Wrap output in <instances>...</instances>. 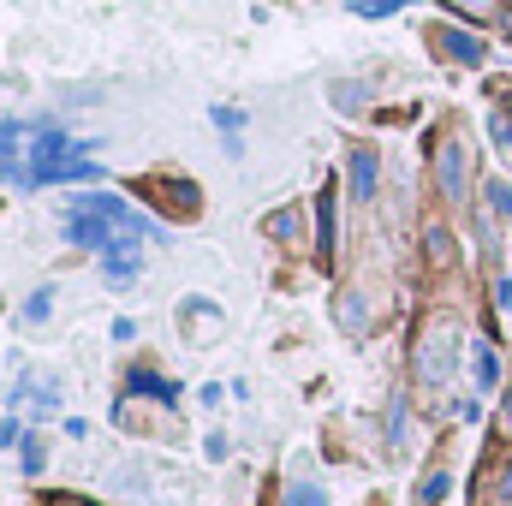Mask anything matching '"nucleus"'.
Instances as JSON below:
<instances>
[{"mask_svg": "<svg viewBox=\"0 0 512 506\" xmlns=\"http://www.w3.org/2000/svg\"><path fill=\"white\" fill-rule=\"evenodd\" d=\"M501 417H507V423H512V387H507V405H501Z\"/></svg>", "mask_w": 512, "mask_h": 506, "instance_id": "obj_14", "label": "nucleus"}, {"mask_svg": "<svg viewBox=\"0 0 512 506\" xmlns=\"http://www.w3.org/2000/svg\"><path fill=\"white\" fill-rule=\"evenodd\" d=\"M495 304H512V274L507 280H495Z\"/></svg>", "mask_w": 512, "mask_h": 506, "instance_id": "obj_12", "label": "nucleus"}, {"mask_svg": "<svg viewBox=\"0 0 512 506\" xmlns=\"http://www.w3.org/2000/svg\"><path fill=\"white\" fill-rule=\"evenodd\" d=\"M131 387H137V393H155L161 405H173V393H179L173 381H155V376H149V370H137V376H131Z\"/></svg>", "mask_w": 512, "mask_h": 506, "instance_id": "obj_6", "label": "nucleus"}, {"mask_svg": "<svg viewBox=\"0 0 512 506\" xmlns=\"http://www.w3.org/2000/svg\"><path fill=\"white\" fill-rule=\"evenodd\" d=\"M447 489H453V483H447V471H435V477H429V489H423V501H441Z\"/></svg>", "mask_w": 512, "mask_h": 506, "instance_id": "obj_11", "label": "nucleus"}, {"mask_svg": "<svg viewBox=\"0 0 512 506\" xmlns=\"http://www.w3.org/2000/svg\"><path fill=\"white\" fill-rule=\"evenodd\" d=\"M54 506H90V501H54Z\"/></svg>", "mask_w": 512, "mask_h": 506, "instance_id": "obj_16", "label": "nucleus"}, {"mask_svg": "<svg viewBox=\"0 0 512 506\" xmlns=\"http://www.w3.org/2000/svg\"><path fill=\"white\" fill-rule=\"evenodd\" d=\"M453 6H465V12H489L495 0H453Z\"/></svg>", "mask_w": 512, "mask_h": 506, "instance_id": "obj_13", "label": "nucleus"}, {"mask_svg": "<svg viewBox=\"0 0 512 506\" xmlns=\"http://www.w3.org/2000/svg\"><path fill=\"white\" fill-rule=\"evenodd\" d=\"M501 501H507V506H512V471H507V489H501Z\"/></svg>", "mask_w": 512, "mask_h": 506, "instance_id": "obj_15", "label": "nucleus"}, {"mask_svg": "<svg viewBox=\"0 0 512 506\" xmlns=\"http://www.w3.org/2000/svg\"><path fill=\"white\" fill-rule=\"evenodd\" d=\"M48 304H54V292H48V286H42V292H36V298H30V304H24V322H42V316H48Z\"/></svg>", "mask_w": 512, "mask_h": 506, "instance_id": "obj_10", "label": "nucleus"}, {"mask_svg": "<svg viewBox=\"0 0 512 506\" xmlns=\"http://www.w3.org/2000/svg\"><path fill=\"white\" fill-rule=\"evenodd\" d=\"M286 506H328V495H322L316 483H292V489H286Z\"/></svg>", "mask_w": 512, "mask_h": 506, "instance_id": "obj_7", "label": "nucleus"}, {"mask_svg": "<svg viewBox=\"0 0 512 506\" xmlns=\"http://www.w3.org/2000/svg\"><path fill=\"white\" fill-rule=\"evenodd\" d=\"M489 203H495V215H501V221H512V185L489 179Z\"/></svg>", "mask_w": 512, "mask_h": 506, "instance_id": "obj_9", "label": "nucleus"}, {"mask_svg": "<svg viewBox=\"0 0 512 506\" xmlns=\"http://www.w3.org/2000/svg\"><path fill=\"white\" fill-rule=\"evenodd\" d=\"M399 6H405V0H352V12H358V18H393Z\"/></svg>", "mask_w": 512, "mask_h": 506, "instance_id": "obj_8", "label": "nucleus"}, {"mask_svg": "<svg viewBox=\"0 0 512 506\" xmlns=\"http://www.w3.org/2000/svg\"><path fill=\"white\" fill-rule=\"evenodd\" d=\"M435 179H441V191H447V203L465 191V149L459 143H447L441 155H435Z\"/></svg>", "mask_w": 512, "mask_h": 506, "instance_id": "obj_1", "label": "nucleus"}, {"mask_svg": "<svg viewBox=\"0 0 512 506\" xmlns=\"http://www.w3.org/2000/svg\"><path fill=\"white\" fill-rule=\"evenodd\" d=\"M370 191H376V155L370 149H352V197L370 203Z\"/></svg>", "mask_w": 512, "mask_h": 506, "instance_id": "obj_2", "label": "nucleus"}, {"mask_svg": "<svg viewBox=\"0 0 512 506\" xmlns=\"http://www.w3.org/2000/svg\"><path fill=\"white\" fill-rule=\"evenodd\" d=\"M441 48H447L453 60H465V66H477V60H483V42H477V36H465V30H441Z\"/></svg>", "mask_w": 512, "mask_h": 506, "instance_id": "obj_3", "label": "nucleus"}, {"mask_svg": "<svg viewBox=\"0 0 512 506\" xmlns=\"http://www.w3.org/2000/svg\"><path fill=\"white\" fill-rule=\"evenodd\" d=\"M316 215H322V233H316V256H334V191L322 197V209H316Z\"/></svg>", "mask_w": 512, "mask_h": 506, "instance_id": "obj_4", "label": "nucleus"}, {"mask_svg": "<svg viewBox=\"0 0 512 506\" xmlns=\"http://www.w3.org/2000/svg\"><path fill=\"white\" fill-rule=\"evenodd\" d=\"M471 358H477V387H495V376H501V358H495V346H477Z\"/></svg>", "mask_w": 512, "mask_h": 506, "instance_id": "obj_5", "label": "nucleus"}]
</instances>
